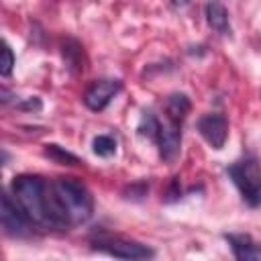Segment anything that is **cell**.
Wrapping results in <instances>:
<instances>
[{
    "instance_id": "obj_1",
    "label": "cell",
    "mask_w": 261,
    "mask_h": 261,
    "mask_svg": "<svg viewBox=\"0 0 261 261\" xmlns=\"http://www.w3.org/2000/svg\"><path fill=\"white\" fill-rule=\"evenodd\" d=\"M12 192L31 222L49 224V186L39 175L14 177Z\"/></svg>"
},
{
    "instance_id": "obj_2",
    "label": "cell",
    "mask_w": 261,
    "mask_h": 261,
    "mask_svg": "<svg viewBox=\"0 0 261 261\" xmlns=\"http://www.w3.org/2000/svg\"><path fill=\"white\" fill-rule=\"evenodd\" d=\"M57 202L69 224H82L90 220L94 212V198L90 190L75 177H59L53 184Z\"/></svg>"
},
{
    "instance_id": "obj_3",
    "label": "cell",
    "mask_w": 261,
    "mask_h": 261,
    "mask_svg": "<svg viewBox=\"0 0 261 261\" xmlns=\"http://www.w3.org/2000/svg\"><path fill=\"white\" fill-rule=\"evenodd\" d=\"M94 249L104 251L116 259L122 261H149L155 257V251L139 241H130L124 237H114V234H98L92 241Z\"/></svg>"
},
{
    "instance_id": "obj_4",
    "label": "cell",
    "mask_w": 261,
    "mask_h": 261,
    "mask_svg": "<svg viewBox=\"0 0 261 261\" xmlns=\"http://www.w3.org/2000/svg\"><path fill=\"white\" fill-rule=\"evenodd\" d=\"M228 173L247 202L251 204L261 202V165L255 157H245L232 163L228 167Z\"/></svg>"
},
{
    "instance_id": "obj_5",
    "label": "cell",
    "mask_w": 261,
    "mask_h": 261,
    "mask_svg": "<svg viewBox=\"0 0 261 261\" xmlns=\"http://www.w3.org/2000/svg\"><path fill=\"white\" fill-rule=\"evenodd\" d=\"M0 220H2V228H4L6 234H10V237H24V234H29L31 220L24 214V210L18 206V202H12V198L8 194L2 196Z\"/></svg>"
},
{
    "instance_id": "obj_6",
    "label": "cell",
    "mask_w": 261,
    "mask_h": 261,
    "mask_svg": "<svg viewBox=\"0 0 261 261\" xmlns=\"http://www.w3.org/2000/svg\"><path fill=\"white\" fill-rule=\"evenodd\" d=\"M122 84L118 80H110V77H104V80H96L84 94V104L90 108V110H104L110 100L120 92Z\"/></svg>"
},
{
    "instance_id": "obj_7",
    "label": "cell",
    "mask_w": 261,
    "mask_h": 261,
    "mask_svg": "<svg viewBox=\"0 0 261 261\" xmlns=\"http://www.w3.org/2000/svg\"><path fill=\"white\" fill-rule=\"evenodd\" d=\"M198 130H200V135L206 139V143L212 149H222V145H224V141L228 137V122L218 112L204 114L198 120Z\"/></svg>"
},
{
    "instance_id": "obj_8",
    "label": "cell",
    "mask_w": 261,
    "mask_h": 261,
    "mask_svg": "<svg viewBox=\"0 0 261 261\" xmlns=\"http://www.w3.org/2000/svg\"><path fill=\"white\" fill-rule=\"evenodd\" d=\"M181 124H175V122H165L161 124L159 128V137H157V145H159V153L163 159L171 161L177 153H179V145H181V130H179Z\"/></svg>"
},
{
    "instance_id": "obj_9",
    "label": "cell",
    "mask_w": 261,
    "mask_h": 261,
    "mask_svg": "<svg viewBox=\"0 0 261 261\" xmlns=\"http://www.w3.org/2000/svg\"><path fill=\"white\" fill-rule=\"evenodd\" d=\"M226 241L230 243L237 261H261V243L251 234H228Z\"/></svg>"
},
{
    "instance_id": "obj_10",
    "label": "cell",
    "mask_w": 261,
    "mask_h": 261,
    "mask_svg": "<svg viewBox=\"0 0 261 261\" xmlns=\"http://www.w3.org/2000/svg\"><path fill=\"white\" fill-rule=\"evenodd\" d=\"M206 20L208 24L220 33V35H228L230 33V22H228V10L224 8V4L220 2H208L206 4Z\"/></svg>"
},
{
    "instance_id": "obj_11",
    "label": "cell",
    "mask_w": 261,
    "mask_h": 261,
    "mask_svg": "<svg viewBox=\"0 0 261 261\" xmlns=\"http://www.w3.org/2000/svg\"><path fill=\"white\" fill-rule=\"evenodd\" d=\"M190 108H192V104H190V98L186 94H171L167 98V116L175 124L184 122V118L188 116Z\"/></svg>"
},
{
    "instance_id": "obj_12",
    "label": "cell",
    "mask_w": 261,
    "mask_h": 261,
    "mask_svg": "<svg viewBox=\"0 0 261 261\" xmlns=\"http://www.w3.org/2000/svg\"><path fill=\"white\" fill-rule=\"evenodd\" d=\"M45 155L51 157V159L57 161V163H63V165H75V163H80V159H77L73 153L65 151V149L59 147V145H47V147H45Z\"/></svg>"
},
{
    "instance_id": "obj_13",
    "label": "cell",
    "mask_w": 261,
    "mask_h": 261,
    "mask_svg": "<svg viewBox=\"0 0 261 261\" xmlns=\"http://www.w3.org/2000/svg\"><path fill=\"white\" fill-rule=\"evenodd\" d=\"M92 145H94V153L100 155V157H110V155L116 153V143H114V139L108 137V135L96 137Z\"/></svg>"
},
{
    "instance_id": "obj_14",
    "label": "cell",
    "mask_w": 261,
    "mask_h": 261,
    "mask_svg": "<svg viewBox=\"0 0 261 261\" xmlns=\"http://www.w3.org/2000/svg\"><path fill=\"white\" fill-rule=\"evenodd\" d=\"M159 128H161V122H159L153 114H145L143 120H141V126H139L141 135H147V137L153 139V141H157V137H159Z\"/></svg>"
},
{
    "instance_id": "obj_15",
    "label": "cell",
    "mask_w": 261,
    "mask_h": 261,
    "mask_svg": "<svg viewBox=\"0 0 261 261\" xmlns=\"http://www.w3.org/2000/svg\"><path fill=\"white\" fill-rule=\"evenodd\" d=\"M12 65H14V55H12V49L8 43L2 45V61H0V73L2 75H10L12 71Z\"/></svg>"
},
{
    "instance_id": "obj_16",
    "label": "cell",
    "mask_w": 261,
    "mask_h": 261,
    "mask_svg": "<svg viewBox=\"0 0 261 261\" xmlns=\"http://www.w3.org/2000/svg\"><path fill=\"white\" fill-rule=\"evenodd\" d=\"M20 108H29V110H41V100L39 98H29L27 102L20 104Z\"/></svg>"
}]
</instances>
